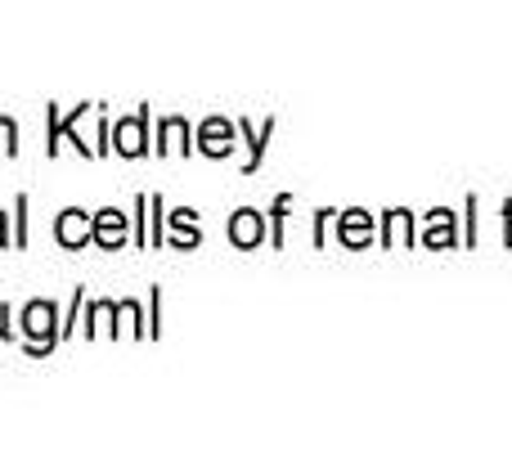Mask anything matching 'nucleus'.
Here are the masks:
<instances>
[{"instance_id": "f257e3e1", "label": "nucleus", "mask_w": 512, "mask_h": 449, "mask_svg": "<svg viewBox=\"0 0 512 449\" xmlns=\"http://www.w3.org/2000/svg\"><path fill=\"white\" fill-rule=\"evenodd\" d=\"M18 328L27 337V355H50L63 342V324L54 301H27L23 315H18Z\"/></svg>"}, {"instance_id": "f03ea898", "label": "nucleus", "mask_w": 512, "mask_h": 449, "mask_svg": "<svg viewBox=\"0 0 512 449\" xmlns=\"http://www.w3.org/2000/svg\"><path fill=\"white\" fill-rule=\"evenodd\" d=\"M113 153H122V158H144L149 153V108H140L135 117L113 126Z\"/></svg>"}, {"instance_id": "7ed1b4c3", "label": "nucleus", "mask_w": 512, "mask_h": 449, "mask_svg": "<svg viewBox=\"0 0 512 449\" xmlns=\"http://www.w3.org/2000/svg\"><path fill=\"white\" fill-rule=\"evenodd\" d=\"M90 243L117 252V247L126 243V216L117 212V207H104V212H95V221H90Z\"/></svg>"}, {"instance_id": "20e7f679", "label": "nucleus", "mask_w": 512, "mask_h": 449, "mask_svg": "<svg viewBox=\"0 0 512 449\" xmlns=\"http://www.w3.org/2000/svg\"><path fill=\"white\" fill-rule=\"evenodd\" d=\"M90 221L95 216H86L81 207H68V212H59V221H54V238H59V247H86L90 243Z\"/></svg>"}, {"instance_id": "39448f33", "label": "nucleus", "mask_w": 512, "mask_h": 449, "mask_svg": "<svg viewBox=\"0 0 512 449\" xmlns=\"http://www.w3.org/2000/svg\"><path fill=\"white\" fill-rule=\"evenodd\" d=\"M198 149L207 153V158H225V153L234 149V131L230 122H221V117H212V122L198 131Z\"/></svg>"}, {"instance_id": "423d86ee", "label": "nucleus", "mask_w": 512, "mask_h": 449, "mask_svg": "<svg viewBox=\"0 0 512 449\" xmlns=\"http://www.w3.org/2000/svg\"><path fill=\"white\" fill-rule=\"evenodd\" d=\"M230 238L239 247H256V243H261V216H256V212H239L230 221Z\"/></svg>"}, {"instance_id": "0eeeda50", "label": "nucleus", "mask_w": 512, "mask_h": 449, "mask_svg": "<svg viewBox=\"0 0 512 449\" xmlns=\"http://www.w3.org/2000/svg\"><path fill=\"white\" fill-rule=\"evenodd\" d=\"M167 221H171V229H176V247H194V243H198L194 212H171Z\"/></svg>"}, {"instance_id": "6e6552de", "label": "nucleus", "mask_w": 512, "mask_h": 449, "mask_svg": "<svg viewBox=\"0 0 512 449\" xmlns=\"http://www.w3.org/2000/svg\"><path fill=\"white\" fill-rule=\"evenodd\" d=\"M162 140H167V144H158V153H167L171 144H176V149H194V144H185L189 140V126L180 122V117H167V122H162Z\"/></svg>"}, {"instance_id": "1a4fd4ad", "label": "nucleus", "mask_w": 512, "mask_h": 449, "mask_svg": "<svg viewBox=\"0 0 512 449\" xmlns=\"http://www.w3.org/2000/svg\"><path fill=\"white\" fill-rule=\"evenodd\" d=\"M167 207H162V198H149V243H162L167 238Z\"/></svg>"}, {"instance_id": "9d476101", "label": "nucleus", "mask_w": 512, "mask_h": 449, "mask_svg": "<svg viewBox=\"0 0 512 449\" xmlns=\"http://www.w3.org/2000/svg\"><path fill=\"white\" fill-rule=\"evenodd\" d=\"M0 153H5V158H18V126H14V117H0Z\"/></svg>"}, {"instance_id": "9b49d317", "label": "nucleus", "mask_w": 512, "mask_h": 449, "mask_svg": "<svg viewBox=\"0 0 512 449\" xmlns=\"http://www.w3.org/2000/svg\"><path fill=\"white\" fill-rule=\"evenodd\" d=\"M18 229H14V243L18 247H27V194H18Z\"/></svg>"}, {"instance_id": "f8f14e48", "label": "nucleus", "mask_w": 512, "mask_h": 449, "mask_svg": "<svg viewBox=\"0 0 512 449\" xmlns=\"http://www.w3.org/2000/svg\"><path fill=\"white\" fill-rule=\"evenodd\" d=\"M0 337H5V342H14V328H9V306H0Z\"/></svg>"}, {"instance_id": "ddd939ff", "label": "nucleus", "mask_w": 512, "mask_h": 449, "mask_svg": "<svg viewBox=\"0 0 512 449\" xmlns=\"http://www.w3.org/2000/svg\"><path fill=\"white\" fill-rule=\"evenodd\" d=\"M9 243V229H5V212H0V247Z\"/></svg>"}]
</instances>
